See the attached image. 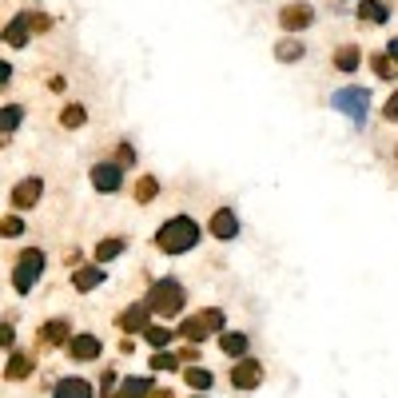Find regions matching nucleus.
I'll list each match as a JSON object with an SVG mask.
<instances>
[{
    "label": "nucleus",
    "instance_id": "412c9836",
    "mask_svg": "<svg viewBox=\"0 0 398 398\" xmlns=\"http://www.w3.org/2000/svg\"><path fill=\"white\" fill-rule=\"evenodd\" d=\"M119 247H124V243H100V251H96V255H100V259H112Z\"/></svg>",
    "mask_w": 398,
    "mask_h": 398
},
{
    "label": "nucleus",
    "instance_id": "423d86ee",
    "mask_svg": "<svg viewBox=\"0 0 398 398\" xmlns=\"http://www.w3.org/2000/svg\"><path fill=\"white\" fill-rule=\"evenodd\" d=\"M92 183H96L100 191H116L119 188V171L112 168V163H100V168L92 171Z\"/></svg>",
    "mask_w": 398,
    "mask_h": 398
},
{
    "label": "nucleus",
    "instance_id": "6e6552de",
    "mask_svg": "<svg viewBox=\"0 0 398 398\" xmlns=\"http://www.w3.org/2000/svg\"><path fill=\"white\" fill-rule=\"evenodd\" d=\"M231 378H235V387H243V390L255 387V382H259V362H255V358H247V362H243Z\"/></svg>",
    "mask_w": 398,
    "mask_h": 398
},
{
    "label": "nucleus",
    "instance_id": "393cba45",
    "mask_svg": "<svg viewBox=\"0 0 398 398\" xmlns=\"http://www.w3.org/2000/svg\"><path fill=\"white\" fill-rule=\"evenodd\" d=\"M151 367H176V358H171V355H156V358H151Z\"/></svg>",
    "mask_w": 398,
    "mask_h": 398
},
{
    "label": "nucleus",
    "instance_id": "2eb2a0df",
    "mask_svg": "<svg viewBox=\"0 0 398 398\" xmlns=\"http://www.w3.org/2000/svg\"><path fill=\"white\" fill-rule=\"evenodd\" d=\"M144 390H148V378H128V382H124V394H119V398H139Z\"/></svg>",
    "mask_w": 398,
    "mask_h": 398
},
{
    "label": "nucleus",
    "instance_id": "ddd939ff",
    "mask_svg": "<svg viewBox=\"0 0 398 398\" xmlns=\"http://www.w3.org/2000/svg\"><path fill=\"white\" fill-rule=\"evenodd\" d=\"M219 343H223L227 355H243V350H247V338H243V335H223Z\"/></svg>",
    "mask_w": 398,
    "mask_h": 398
},
{
    "label": "nucleus",
    "instance_id": "f3484780",
    "mask_svg": "<svg viewBox=\"0 0 398 398\" xmlns=\"http://www.w3.org/2000/svg\"><path fill=\"white\" fill-rule=\"evenodd\" d=\"M375 68H378V76H382V80H394V76H398L394 64H390L387 56H375Z\"/></svg>",
    "mask_w": 398,
    "mask_h": 398
},
{
    "label": "nucleus",
    "instance_id": "b1692460",
    "mask_svg": "<svg viewBox=\"0 0 398 398\" xmlns=\"http://www.w3.org/2000/svg\"><path fill=\"white\" fill-rule=\"evenodd\" d=\"M80 119H84V112H80V108H68V112H64V124H80Z\"/></svg>",
    "mask_w": 398,
    "mask_h": 398
},
{
    "label": "nucleus",
    "instance_id": "1a4fd4ad",
    "mask_svg": "<svg viewBox=\"0 0 398 398\" xmlns=\"http://www.w3.org/2000/svg\"><path fill=\"white\" fill-rule=\"evenodd\" d=\"M283 24H287V28H307V24H311V9H307V4L287 9V12H283Z\"/></svg>",
    "mask_w": 398,
    "mask_h": 398
},
{
    "label": "nucleus",
    "instance_id": "f03ea898",
    "mask_svg": "<svg viewBox=\"0 0 398 398\" xmlns=\"http://www.w3.org/2000/svg\"><path fill=\"white\" fill-rule=\"evenodd\" d=\"M367 92L362 88H338L335 96H330V108L335 112H343V116H350L355 124H362L367 119Z\"/></svg>",
    "mask_w": 398,
    "mask_h": 398
},
{
    "label": "nucleus",
    "instance_id": "a211bd4d",
    "mask_svg": "<svg viewBox=\"0 0 398 398\" xmlns=\"http://www.w3.org/2000/svg\"><path fill=\"white\" fill-rule=\"evenodd\" d=\"M188 382L203 390V387H211V375H208V370H188Z\"/></svg>",
    "mask_w": 398,
    "mask_h": 398
},
{
    "label": "nucleus",
    "instance_id": "39448f33",
    "mask_svg": "<svg viewBox=\"0 0 398 398\" xmlns=\"http://www.w3.org/2000/svg\"><path fill=\"white\" fill-rule=\"evenodd\" d=\"M68 350H72V358H80V362H88V358H96L100 355V343L92 335H76L68 343Z\"/></svg>",
    "mask_w": 398,
    "mask_h": 398
},
{
    "label": "nucleus",
    "instance_id": "9b49d317",
    "mask_svg": "<svg viewBox=\"0 0 398 398\" xmlns=\"http://www.w3.org/2000/svg\"><path fill=\"white\" fill-rule=\"evenodd\" d=\"M358 12H362V16H367V20H375V24H382V20L390 16L382 0H367V4H362V9H358Z\"/></svg>",
    "mask_w": 398,
    "mask_h": 398
},
{
    "label": "nucleus",
    "instance_id": "f257e3e1",
    "mask_svg": "<svg viewBox=\"0 0 398 398\" xmlns=\"http://www.w3.org/2000/svg\"><path fill=\"white\" fill-rule=\"evenodd\" d=\"M195 239H199L195 223L179 215V219H171L168 227H163V235H159V247H163V251H188Z\"/></svg>",
    "mask_w": 398,
    "mask_h": 398
},
{
    "label": "nucleus",
    "instance_id": "f8f14e48",
    "mask_svg": "<svg viewBox=\"0 0 398 398\" xmlns=\"http://www.w3.org/2000/svg\"><path fill=\"white\" fill-rule=\"evenodd\" d=\"M4 40H12V44H28V24H24V20H12L9 32H4Z\"/></svg>",
    "mask_w": 398,
    "mask_h": 398
},
{
    "label": "nucleus",
    "instance_id": "4468645a",
    "mask_svg": "<svg viewBox=\"0 0 398 398\" xmlns=\"http://www.w3.org/2000/svg\"><path fill=\"white\" fill-rule=\"evenodd\" d=\"M36 191H40V183H20V188H16V203H20V208H28V203H36V199H32Z\"/></svg>",
    "mask_w": 398,
    "mask_h": 398
},
{
    "label": "nucleus",
    "instance_id": "6ab92c4d",
    "mask_svg": "<svg viewBox=\"0 0 398 398\" xmlns=\"http://www.w3.org/2000/svg\"><path fill=\"white\" fill-rule=\"evenodd\" d=\"M96 283H100V271H84V275H76V287H80V291L96 287Z\"/></svg>",
    "mask_w": 398,
    "mask_h": 398
},
{
    "label": "nucleus",
    "instance_id": "4be33fe9",
    "mask_svg": "<svg viewBox=\"0 0 398 398\" xmlns=\"http://www.w3.org/2000/svg\"><path fill=\"white\" fill-rule=\"evenodd\" d=\"M148 343H156V347H163V343H168V330H148Z\"/></svg>",
    "mask_w": 398,
    "mask_h": 398
},
{
    "label": "nucleus",
    "instance_id": "dca6fc26",
    "mask_svg": "<svg viewBox=\"0 0 398 398\" xmlns=\"http://www.w3.org/2000/svg\"><path fill=\"white\" fill-rule=\"evenodd\" d=\"M355 64H358V48H343V52H338V68H343V72H350Z\"/></svg>",
    "mask_w": 398,
    "mask_h": 398
},
{
    "label": "nucleus",
    "instance_id": "7ed1b4c3",
    "mask_svg": "<svg viewBox=\"0 0 398 398\" xmlns=\"http://www.w3.org/2000/svg\"><path fill=\"white\" fill-rule=\"evenodd\" d=\"M151 307H156L159 315H176V311L183 307V291H179V283H156V291H151Z\"/></svg>",
    "mask_w": 398,
    "mask_h": 398
},
{
    "label": "nucleus",
    "instance_id": "9d476101",
    "mask_svg": "<svg viewBox=\"0 0 398 398\" xmlns=\"http://www.w3.org/2000/svg\"><path fill=\"white\" fill-rule=\"evenodd\" d=\"M235 227H239V223H235V215H227V211H219V215H215V223H211V231H215L219 239H231V235H235Z\"/></svg>",
    "mask_w": 398,
    "mask_h": 398
},
{
    "label": "nucleus",
    "instance_id": "20e7f679",
    "mask_svg": "<svg viewBox=\"0 0 398 398\" xmlns=\"http://www.w3.org/2000/svg\"><path fill=\"white\" fill-rule=\"evenodd\" d=\"M40 271H44V255H40V251H24V255H20V267H16V291H28Z\"/></svg>",
    "mask_w": 398,
    "mask_h": 398
},
{
    "label": "nucleus",
    "instance_id": "5701e85b",
    "mask_svg": "<svg viewBox=\"0 0 398 398\" xmlns=\"http://www.w3.org/2000/svg\"><path fill=\"white\" fill-rule=\"evenodd\" d=\"M16 124H20V112H16V108H12V112H4V131H12Z\"/></svg>",
    "mask_w": 398,
    "mask_h": 398
},
{
    "label": "nucleus",
    "instance_id": "aec40b11",
    "mask_svg": "<svg viewBox=\"0 0 398 398\" xmlns=\"http://www.w3.org/2000/svg\"><path fill=\"white\" fill-rule=\"evenodd\" d=\"M279 56H283V60H291V56H303V44H279Z\"/></svg>",
    "mask_w": 398,
    "mask_h": 398
},
{
    "label": "nucleus",
    "instance_id": "cd10ccee",
    "mask_svg": "<svg viewBox=\"0 0 398 398\" xmlns=\"http://www.w3.org/2000/svg\"><path fill=\"white\" fill-rule=\"evenodd\" d=\"M387 52H390V56L398 60V40H390V44H387Z\"/></svg>",
    "mask_w": 398,
    "mask_h": 398
},
{
    "label": "nucleus",
    "instance_id": "a878e982",
    "mask_svg": "<svg viewBox=\"0 0 398 398\" xmlns=\"http://www.w3.org/2000/svg\"><path fill=\"white\" fill-rule=\"evenodd\" d=\"M4 235H20V219H4Z\"/></svg>",
    "mask_w": 398,
    "mask_h": 398
},
{
    "label": "nucleus",
    "instance_id": "bb28decb",
    "mask_svg": "<svg viewBox=\"0 0 398 398\" xmlns=\"http://www.w3.org/2000/svg\"><path fill=\"white\" fill-rule=\"evenodd\" d=\"M387 116H390V119H398V96H394V100H390V104H387Z\"/></svg>",
    "mask_w": 398,
    "mask_h": 398
},
{
    "label": "nucleus",
    "instance_id": "0eeeda50",
    "mask_svg": "<svg viewBox=\"0 0 398 398\" xmlns=\"http://www.w3.org/2000/svg\"><path fill=\"white\" fill-rule=\"evenodd\" d=\"M56 398H92L88 382H80V378H64L56 387Z\"/></svg>",
    "mask_w": 398,
    "mask_h": 398
}]
</instances>
